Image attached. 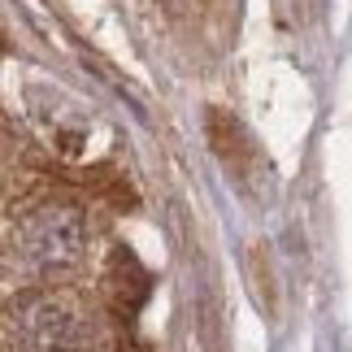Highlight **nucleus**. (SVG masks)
I'll return each instance as SVG.
<instances>
[{"label":"nucleus","mask_w":352,"mask_h":352,"mask_svg":"<svg viewBox=\"0 0 352 352\" xmlns=\"http://www.w3.org/2000/svg\"><path fill=\"white\" fill-rule=\"evenodd\" d=\"M13 344L22 352H96V318L74 296L44 292L18 305Z\"/></svg>","instance_id":"obj_1"},{"label":"nucleus","mask_w":352,"mask_h":352,"mask_svg":"<svg viewBox=\"0 0 352 352\" xmlns=\"http://www.w3.org/2000/svg\"><path fill=\"white\" fill-rule=\"evenodd\" d=\"M13 252L31 274H65V270H74L87 252L83 213L70 205H44L26 213L18 235H13Z\"/></svg>","instance_id":"obj_2"}]
</instances>
